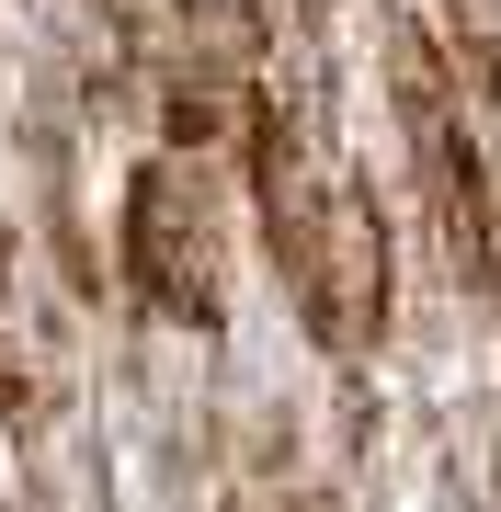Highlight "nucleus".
Returning a JSON list of instances; mask_svg holds the SVG:
<instances>
[{"instance_id": "nucleus-1", "label": "nucleus", "mask_w": 501, "mask_h": 512, "mask_svg": "<svg viewBox=\"0 0 501 512\" xmlns=\"http://www.w3.org/2000/svg\"><path fill=\"white\" fill-rule=\"evenodd\" d=\"M228 251H217V194H205V171L183 160H137L126 171V296L183 330H217L228 308Z\"/></svg>"}, {"instance_id": "nucleus-2", "label": "nucleus", "mask_w": 501, "mask_h": 512, "mask_svg": "<svg viewBox=\"0 0 501 512\" xmlns=\"http://www.w3.org/2000/svg\"><path fill=\"white\" fill-rule=\"evenodd\" d=\"M35 421V387H23V365H12V342H0V433H23Z\"/></svg>"}]
</instances>
